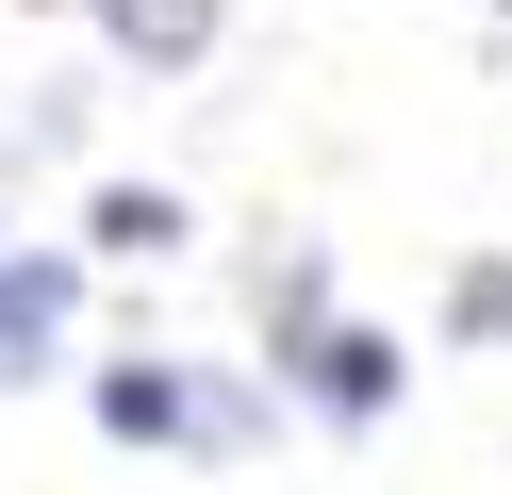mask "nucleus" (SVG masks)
<instances>
[{
  "label": "nucleus",
  "mask_w": 512,
  "mask_h": 495,
  "mask_svg": "<svg viewBox=\"0 0 512 495\" xmlns=\"http://www.w3.org/2000/svg\"><path fill=\"white\" fill-rule=\"evenodd\" d=\"M100 429L116 446H248V396H199L182 363H100Z\"/></svg>",
  "instance_id": "f257e3e1"
},
{
  "label": "nucleus",
  "mask_w": 512,
  "mask_h": 495,
  "mask_svg": "<svg viewBox=\"0 0 512 495\" xmlns=\"http://www.w3.org/2000/svg\"><path fill=\"white\" fill-rule=\"evenodd\" d=\"M397 380H413V347H397V330H314V347H298V396H314V413H331V429H380V413H397Z\"/></svg>",
  "instance_id": "f03ea898"
},
{
  "label": "nucleus",
  "mask_w": 512,
  "mask_h": 495,
  "mask_svg": "<svg viewBox=\"0 0 512 495\" xmlns=\"http://www.w3.org/2000/svg\"><path fill=\"white\" fill-rule=\"evenodd\" d=\"M67 314H83V264L67 248H0V380H50Z\"/></svg>",
  "instance_id": "7ed1b4c3"
},
{
  "label": "nucleus",
  "mask_w": 512,
  "mask_h": 495,
  "mask_svg": "<svg viewBox=\"0 0 512 495\" xmlns=\"http://www.w3.org/2000/svg\"><path fill=\"white\" fill-rule=\"evenodd\" d=\"M50 17H100V50L166 83V66H199V50H215V17H232V0H50Z\"/></svg>",
  "instance_id": "20e7f679"
},
{
  "label": "nucleus",
  "mask_w": 512,
  "mask_h": 495,
  "mask_svg": "<svg viewBox=\"0 0 512 495\" xmlns=\"http://www.w3.org/2000/svg\"><path fill=\"white\" fill-rule=\"evenodd\" d=\"M182 231H199V215H182L166 182H100V198H83V248H67V264H166Z\"/></svg>",
  "instance_id": "39448f33"
},
{
  "label": "nucleus",
  "mask_w": 512,
  "mask_h": 495,
  "mask_svg": "<svg viewBox=\"0 0 512 495\" xmlns=\"http://www.w3.org/2000/svg\"><path fill=\"white\" fill-rule=\"evenodd\" d=\"M314 330H331V248H281L265 264V363H281V380H298Z\"/></svg>",
  "instance_id": "423d86ee"
},
{
  "label": "nucleus",
  "mask_w": 512,
  "mask_h": 495,
  "mask_svg": "<svg viewBox=\"0 0 512 495\" xmlns=\"http://www.w3.org/2000/svg\"><path fill=\"white\" fill-rule=\"evenodd\" d=\"M446 347H512V248H479L446 281Z\"/></svg>",
  "instance_id": "0eeeda50"
}]
</instances>
